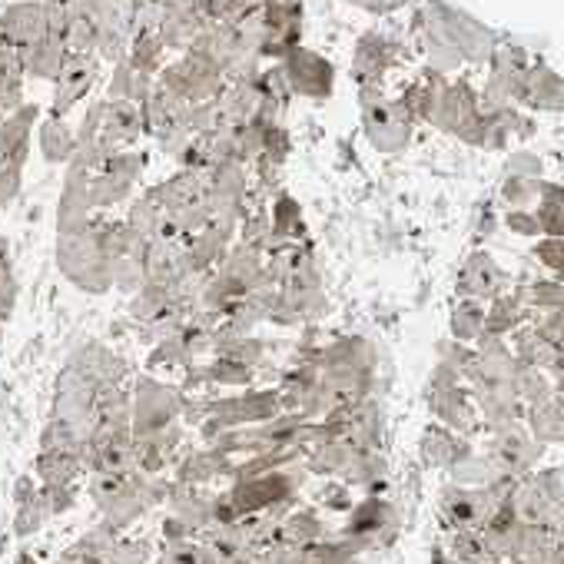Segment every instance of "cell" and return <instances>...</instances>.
Returning a JSON list of instances; mask_svg holds the SVG:
<instances>
[{"instance_id": "cell-11", "label": "cell", "mask_w": 564, "mask_h": 564, "mask_svg": "<svg viewBox=\"0 0 564 564\" xmlns=\"http://www.w3.org/2000/svg\"><path fill=\"white\" fill-rule=\"evenodd\" d=\"M147 366H150V369H160V366H183V369H189V366H196V362L189 359L183 339H180V336H170V339H160V343L153 346Z\"/></svg>"}, {"instance_id": "cell-21", "label": "cell", "mask_w": 564, "mask_h": 564, "mask_svg": "<svg viewBox=\"0 0 564 564\" xmlns=\"http://www.w3.org/2000/svg\"><path fill=\"white\" fill-rule=\"evenodd\" d=\"M18 564H37V561H34V554H31V551H24V554L18 557Z\"/></svg>"}, {"instance_id": "cell-1", "label": "cell", "mask_w": 564, "mask_h": 564, "mask_svg": "<svg viewBox=\"0 0 564 564\" xmlns=\"http://www.w3.org/2000/svg\"><path fill=\"white\" fill-rule=\"evenodd\" d=\"M57 269L67 275V282L90 296L113 290V259L100 252L87 229L77 236H57Z\"/></svg>"}, {"instance_id": "cell-2", "label": "cell", "mask_w": 564, "mask_h": 564, "mask_svg": "<svg viewBox=\"0 0 564 564\" xmlns=\"http://www.w3.org/2000/svg\"><path fill=\"white\" fill-rule=\"evenodd\" d=\"M130 399H133V438H140V435H153L160 429L176 425L183 415L186 392L180 386L156 382V379L143 376V379H137Z\"/></svg>"}, {"instance_id": "cell-18", "label": "cell", "mask_w": 564, "mask_h": 564, "mask_svg": "<svg viewBox=\"0 0 564 564\" xmlns=\"http://www.w3.org/2000/svg\"><path fill=\"white\" fill-rule=\"evenodd\" d=\"M478 326H481V313L475 306H462L455 313V333L458 336H471V333H478Z\"/></svg>"}, {"instance_id": "cell-8", "label": "cell", "mask_w": 564, "mask_h": 564, "mask_svg": "<svg viewBox=\"0 0 564 564\" xmlns=\"http://www.w3.org/2000/svg\"><path fill=\"white\" fill-rule=\"evenodd\" d=\"M203 369H206L209 386H226V389H249L256 379V369H249L236 359H226V356H213L209 362H203Z\"/></svg>"}, {"instance_id": "cell-17", "label": "cell", "mask_w": 564, "mask_h": 564, "mask_svg": "<svg viewBox=\"0 0 564 564\" xmlns=\"http://www.w3.org/2000/svg\"><path fill=\"white\" fill-rule=\"evenodd\" d=\"M319 505L329 508V511H352L349 488H346V485H326V488L319 491Z\"/></svg>"}, {"instance_id": "cell-14", "label": "cell", "mask_w": 564, "mask_h": 564, "mask_svg": "<svg viewBox=\"0 0 564 564\" xmlns=\"http://www.w3.org/2000/svg\"><path fill=\"white\" fill-rule=\"evenodd\" d=\"M14 306H18V279L14 269L4 265L0 269V323H8L14 316Z\"/></svg>"}, {"instance_id": "cell-3", "label": "cell", "mask_w": 564, "mask_h": 564, "mask_svg": "<svg viewBox=\"0 0 564 564\" xmlns=\"http://www.w3.org/2000/svg\"><path fill=\"white\" fill-rule=\"evenodd\" d=\"M392 534H395V511L382 498H366V501L352 505V514H349L346 531H343V538L352 541L359 551L376 544V541L386 544Z\"/></svg>"}, {"instance_id": "cell-19", "label": "cell", "mask_w": 564, "mask_h": 564, "mask_svg": "<svg viewBox=\"0 0 564 564\" xmlns=\"http://www.w3.org/2000/svg\"><path fill=\"white\" fill-rule=\"evenodd\" d=\"M18 186H21V176H18V170H14V166L0 170V206L11 203V199L18 196Z\"/></svg>"}, {"instance_id": "cell-12", "label": "cell", "mask_w": 564, "mask_h": 564, "mask_svg": "<svg viewBox=\"0 0 564 564\" xmlns=\"http://www.w3.org/2000/svg\"><path fill=\"white\" fill-rule=\"evenodd\" d=\"M47 518H51V511H47L44 498L37 495L34 501L18 505V514H14V534H18V538H31V534H37V531L47 524Z\"/></svg>"}, {"instance_id": "cell-20", "label": "cell", "mask_w": 564, "mask_h": 564, "mask_svg": "<svg viewBox=\"0 0 564 564\" xmlns=\"http://www.w3.org/2000/svg\"><path fill=\"white\" fill-rule=\"evenodd\" d=\"M41 495V488H37V478H31V475H21L18 481H14V505H28V501H34Z\"/></svg>"}, {"instance_id": "cell-15", "label": "cell", "mask_w": 564, "mask_h": 564, "mask_svg": "<svg viewBox=\"0 0 564 564\" xmlns=\"http://www.w3.org/2000/svg\"><path fill=\"white\" fill-rule=\"evenodd\" d=\"M70 150H74V143H70V133L64 127H47L44 130V156L47 160L61 163V160L70 156Z\"/></svg>"}, {"instance_id": "cell-4", "label": "cell", "mask_w": 564, "mask_h": 564, "mask_svg": "<svg viewBox=\"0 0 564 564\" xmlns=\"http://www.w3.org/2000/svg\"><path fill=\"white\" fill-rule=\"evenodd\" d=\"M67 366H74L77 372H84V376L94 379L97 386H123V379H127V372H130V366H127L113 349H107L104 343H84V346L70 356Z\"/></svg>"}, {"instance_id": "cell-7", "label": "cell", "mask_w": 564, "mask_h": 564, "mask_svg": "<svg viewBox=\"0 0 564 564\" xmlns=\"http://www.w3.org/2000/svg\"><path fill=\"white\" fill-rule=\"evenodd\" d=\"M269 232L279 242H303V239H310L306 236L310 229H306V219H303V209H300L296 199H290V196L275 199V206L269 213Z\"/></svg>"}, {"instance_id": "cell-5", "label": "cell", "mask_w": 564, "mask_h": 564, "mask_svg": "<svg viewBox=\"0 0 564 564\" xmlns=\"http://www.w3.org/2000/svg\"><path fill=\"white\" fill-rule=\"evenodd\" d=\"M232 458L213 452V448H203V452H189L180 465H176V478L180 485H189V488H199V485H209L223 475L232 478Z\"/></svg>"}, {"instance_id": "cell-22", "label": "cell", "mask_w": 564, "mask_h": 564, "mask_svg": "<svg viewBox=\"0 0 564 564\" xmlns=\"http://www.w3.org/2000/svg\"><path fill=\"white\" fill-rule=\"evenodd\" d=\"M4 547H8V538H0V554H4Z\"/></svg>"}, {"instance_id": "cell-13", "label": "cell", "mask_w": 564, "mask_h": 564, "mask_svg": "<svg viewBox=\"0 0 564 564\" xmlns=\"http://www.w3.org/2000/svg\"><path fill=\"white\" fill-rule=\"evenodd\" d=\"M465 286H468L475 296H485V293H491V290L498 286V272L491 269V262H488L485 256L471 259V265H468V272H465Z\"/></svg>"}, {"instance_id": "cell-10", "label": "cell", "mask_w": 564, "mask_h": 564, "mask_svg": "<svg viewBox=\"0 0 564 564\" xmlns=\"http://www.w3.org/2000/svg\"><path fill=\"white\" fill-rule=\"evenodd\" d=\"M147 286V275H143V262L140 259H113V290H120L123 296H137Z\"/></svg>"}, {"instance_id": "cell-16", "label": "cell", "mask_w": 564, "mask_h": 564, "mask_svg": "<svg viewBox=\"0 0 564 564\" xmlns=\"http://www.w3.org/2000/svg\"><path fill=\"white\" fill-rule=\"evenodd\" d=\"M41 498H44V505H47V511H51V518H54V514H64V511L74 508L77 491H74V488H44V485H41Z\"/></svg>"}, {"instance_id": "cell-6", "label": "cell", "mask_w": 564, "mask_h": 564, "mask_svg": "<svg viewBox=\"0 0 564 564\" xmlns=\"http://www.w3.org/2000/svg\"><path fill=\"white\" fill-rule=\"evenodd\" d=\"M34 468L44 488H74V481L87 471L84 462L70 452H41Z\"/></svg>"}, {"instance_id": "cell-9", "label": "cell", "mask_w": 564, "mask_h": 564, "mask_svg": "<svg viewBox=\"0 0 564 564\" xmlns=\"http://www.w3.org/2000/svg\"><path fill=\"white\" fill-rule=\"evenodd\" d=\"M452 561L458 564H501L481 531H455L452 538Z\"/></svg>"}]
</instances>
